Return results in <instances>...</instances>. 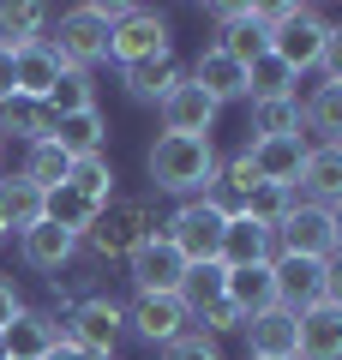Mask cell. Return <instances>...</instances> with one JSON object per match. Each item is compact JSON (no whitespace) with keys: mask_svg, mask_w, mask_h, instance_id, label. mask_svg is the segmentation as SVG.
Instances as JSON below:
<instances>
[{"mask_svg":"<svg viewBox=\"0 0 342 360\" xmlns=\"http://www.w3.org/2000/svg\"><path fill=\"white\" fill-rule=\"evenodd\" d=\"M0 156H6V144H0Z\"/></svg>","mask_w":342,"mask_h":360,"instance_id":"7dc6e473","label":"cell"},{"mask_svg":"<svg viewBox=\"0 0 342 360\" xmlns=\"http://www.w3.org/2000/svg\"><path fill=\"white\" fill-rule=\"evenodd\" d=\"M253 139H306V127H300V90H294V96L253 103Z\"/></svg>","mask_w":342,"mask_h":360,"instance_id":"f546056e","label":"cell"},{"mask_svg":"<svg viewBox=\"0 0 342 360\" xmlns=\"http://www.w3.org/2000/svg\"><path fill=\"white\" fill-rule=\"evenodd\" d=\"M294 193L306 198V205H342V150L336 144H312L300 162V180H294Z\"/></svg>","mask_w":342,"mask_h":360,"instance_id":"ffe728a7","label":"cell"},{"mask_svg":"<svg viewBox=\"0 0 342 360\" xmlns=\"http://www.w3.org/2000/svg\"><path fill=\"white\" fill-rule=\"evenodd\" d=\"M42 37H49V6H37V0H0V49L6 54L30 49Z\"/></svg>","mask_w":342,"mask_h":360,"instance_id":"4316f807","label":"cell"},{"mask_svg":"<svg viewBox=\"0 0 342 360\" xmlns=\"http://www.w3.org/2000/svg\"><path fill=\"white\" fill-rule=\"evenodd\" d=\"M270 234H277V252H294V258H330V252H336L330 210L324 205H306V198H294V210Z\"/></svg>","mask_w":342,"mask_h":360,"instance_id":"7c38bea8","label":"cell"},{"mask_svg":"<svg viewBox=\"0 0 342 360\" xmlns=\"http://www.w3.org/2000/svg\"><path fill=\"white\" fill-rule=\"evenodd\" d=\"M336 150H342V144H336Z\"/></svg>","mask_w":342,"mask_h":360,"instance_id":"c3c4849f","label":"cell"},{"mask_svg":"<svg viewBox=\"0 0 342 360\" xmlns=\"http://www.w3.org/2000/svg\"><path fill=\"white\" fill-rule=\"evenodd\" d=\"M42 360H96V354H84V348H72V342H61V348H49Z\"/></svg>","mask_w":342,"mask_h":360,"instance_id":"7bdbcfd3","label":"cell"},{"mask_svg":"<svg viewBox=\"0 0 342 360\" xmlns=\"http://www.w3.org/2000/svg\"><path fill=\"white\" fill-rule=\"evenodd\" d=\"M294 360H342V307L300 312V354Z\"/></svg>","mask_w":342,"mask_h":360,"instance_id":"484cf974","label":"cell"},{"mask_svg":"<svg viewBox=\"0 0 342 360\" xmlns=\"http://www.w3.org/2000/svg\"><path fill=\"white\" fill-rule=\"evenodd\" d=\"M277 258V234L265 229V222H253V217H234L222 222V246H216V264L222 270H246V264H270Z\"/></svg>","mask_w":342,"mask_h":360,"instance_id":"9a60e30c","label":"cell"},{"mask_svg":"<svg viewBox=\"0 0 342 360\" xmlns=\"http://www.w3.org/2000/svg\"><path fill=\"white\" fill-rule=\"evenodd\" d=\"M210 18H216V42H210V49H222L228 60L253 66V60H265V54H270L265 6H210Z\"/></svg>","mask_w":342,"mask_h":360,"instance_id":"ba28073f","label":"cell"},{"mask_svg":"<svg viewBox=\"0 0 342 360\" xmlns=\"http://www.w3.org/2000/svg\"><path fill=\"white\" fill-rule=\"evenodd\" d=\"M156 115H163V132H180V139H210V127H216V115H222V103H210L192 78H180L163 103H156Z\"/></svg>","mask_w":342,"mask_h":360,"instance_id":"4fadbf2b","label":"cell"},{"mask_svg":"<svg viewBox=\"0 0 342 360\" xmlns=\"http://www.w3.org/2000/svg\"><path fill=\"white\" fill-rule=\"evenodd\" d=\"M241 336H246V360H294V354H300V319L282 312V307L246 319Z\"/></svg>","mask_w":342,"mask_h":360,"instance_id":"5bb4252c","label":"cell"},{"mask_svg":"<svg viewBox=\"0 0 342 360\" xmlns=\"http://www.w3.org/2000/svg\"><path fill=\"white\" fill-rule=\"evenodd\" d=\"M61 330H66L72 348H84V354H96V360H114V342L127 336V307L108 300V295H84V300H72V312L61 319Z\"/></svg>","mask_w":342,"mask_h":360,"instance_id":"5b68a950","label":"cell"},{"mask_svg":"<svg viewBox=\"0 0 342 360\" xmlns=\"http://www.w3.org/2000/svg\"><path fill=\"white\" fill-rule=\"evenodd\" d=\"M6 240H13V234H6V229H0V246H6Z\"/></svg>","mask_w":342,"mask_h":360,"instance_id":"f6af8a7d","label":"cell"},{"mask_svg":"<svg viewBox=\"0 0 342 360\" xmlns=\"http://www.w3.org/2000/svg\"><path fill=\"white\" fill-rule=\"evenodd\" d=\"M127 270H132V295H180V283H186V258L175 252L168 234H151L127 258Z\"/></svg>","mask_w":342,"mask_h":360,"instance_id":"8fae6325","label":"cell"},{"mask_svg":"<svg viewBox=\"0 0 342 360\" xmlns=\"http://www.w3.org/2000/svg\"><path fill=\"white\" fill-rule=\"evenodd\" d=\"M300 127L318 144H342V84H318L300 103Z\"/></svg>","mask_w":342,"mask_h":360,"instance_id":"f1b7e54d","label":"cell"},{"mask_svg":"<svg viewBox=\"0 0 342 360\" xmlns=\"http://www.w3.org/2000/svg\"><path fill=\"white\" fill-rule=\"evenodd\" d=\"M330 234H336V252H342V205H330Z\"/></svg>","mask_w":342,"mask_h":360,"instance_id":"ee69618b","label":"cell"},{"mask_svg":"<svg viewBox=\"0 0 342 360\" xmlns=\"http://www.w3.org/2000/svg\"><path fill=\"white\" fill-rule=\"evenodd\" d=\"M127 18V0H84V6H72V13H61V30H54V49H61L66 66H78V72H90V66L108 60V30Z\"/></svg>","mask_w":342,"mask_h":360,"instance_id":"277c9868","label":"cell"},{"mask_svg":"<svg viewBox=\"0 0 342 360\" xmlns=\"http://www.w3.org/2000/svg\"><path fill=\"white\" fill-rule=\"evenodd\" d=\"M241 312H234V307H228V300H210V307H198V312H192V330H204V336H234V330H241Z\"/></svg>","mask_w":342,"mask_h":360,"instance_id":"8d00e7d4","label":"cell"},{"mask_svg":"<svg viewBox=\"0 0 342 360\" xmlns=\"http://www.w3.org/2000/svg\"><path fill=\"white\" fill-rule=\"evenodd\" d=\"M42 205H49V193H42V186H30L25 174L0 180V229H6V234L37 229V222H42Z\"/></svg>","mask_w":342,"mask_h":360,"instance_id":"83f0119b","label":"cell"},{"mask_svg":"<svg viewBox=\"0 0 342 360\" xmlns=\"http://www.w3.org/2000/svg\"><path fill=\"white\" fill-rule=\"evenodd\" d=\"M270 283H277V307L300 319L306 307H324V258L277 252V258H270Z\"/></svg>","mask_w":342,"mask_h":360,"instance_id":"30bf717a","label":"cell"},{"mask_svg":"<svg viewBox=\"0 0 342 360\" xmlns=\"http://www.w3.org/2000/svg\"><path fill=\"white\" fill-rule=\"evenodd\" d=\"M18 258H25L30 270H42V276H61L66 264L78 258V234H66V229H54V222H37V229H25L18 234Z\"/></svg>","mask_w":342,"mask_h":360,"instance_id":"ac0fdd59","label":"cell"},{"mask_svg":"<svg viewBox=\"0 0 342 360\" xmlns=\"http://www.w3.org/2000/svg\"><path fill=\"white\" fill-rule=\"evenodd\" d=\"M294 84L300 78L289 72V66L277 60V54H265V60L246 66V103H270V96H294Z\"/></svg>","mask_w":342,"mask_h":360,"instance_id":"d6a6232c","label":"cell"},{"mask_svg":"<svg viewBox=\"0 0 342 360\" xmlns=\"http://www.w3.org/2000/svg\"><path fill=\"white\" fill-rule=\"evenodd\" d=\"M127 330L144 336L151 348H168L192 330V312H186L180 295H132L127 300Z\"/></svg>","mask_w":342,"mask_h":360,"instance_id":"9c48e42d","label":"cell"},{"mask_svg":"<svg viewBox=\"0 0 342 360\" xmlns=\"http://www.w3.org/2000/svg\"><path fill=\"white\" fill-rule=\"evenodd\" d=\"M61 72H66V60H61V49H54L49 37L13 54V90L30 96V103H49V90L61 84Z\"/></svg>","mask_w":342,"mask_h":360,"instance_id":"e0dca14e","label":"cell"},{"mask_svg":"<svg viewBox=\"0 0 342 360\" xmlns=\"http://www.w3.org/2000/svg\"><path fill=\"white\" fill-rule=\"evenodd\" d=\"M222 283L228 270L216 264V258H204V264H186V283H180V300H186V312L210 307V300H222Z\"/></svg>","mask_w":342,"mask_h":360,"instance_id":"d590c367","label":"cell"},{"mask_svg":"<svg viewBox=\"0 0 342 360\" xmlns=\"http://www.w3.org/2000/svg\"><path fill=\"white\" fill-rule=\"evenodd\" d=\"M318 72H324V84H342V18H330V37H324V54H318Z\"/></svg>","mask_w":342,"mask_h":360,"instance_id":"f35d334b","label":"cell"},{"mask_svg":"<svg viewBox=\"0 0 342 360\" xmlns=\"http://www.w3.org/2000/svg\"><path fill=\"white\" fill-rule=\"evenodd\" d=\"M265 25H270V54H277L294 78L318 72V54H324V37H330V18L318 13V6L282 0V6H265Z\"/></svg>","mask_w":342,"mask_h":360,"instance_id":"3957f363","label":"cell"},{"mask_svg":"<svg viewBox=\"0 0 342 360\" xmlns=\"http://www.w3.org/2000/svg\"><path fill=\"white\" fill-rule=\"evenodd\" d=\"M96 210H102V205H90L84 193H72V186H54L49 205H42V222H54V229H66V234H78V240H84L90 222H96Z\"/></svg>","mask_w":342,"mask_h":360,"instance_id":"1f68e13d","label":"cell"},{"mask_svg":"<svg viewBox=\"0 0 342 360\" xmlns=\"http://www.w3.org/2000/svg\"><path fill=\"white\" fill-rule=\"evenodd\" d=\"M0 342H6V360H42L49 348L66 342L61 312H37V307H25L13 324H6V330H0Z\"/></svg>","mask_w":342,"mask_h":360,"instance_id":"2e32d148","label":"cell"},{"mask_svg":"<svg viewBox=\"0 0 342 360\" xmlns=\"http://www.w3.org/2000/svg\"><path fill=\"white\" fill-rule=\"evenodd\" d=\"M18 174H25L30 186H42V193H54V186L72 180V156H66L54 139H42V144H30V150H25V168H18Z\"/></svg>","mask_w":342,"mask_h":360,"instance_id":"4dcf8cb0","label":"cell"},{"mask_svg":"<svg viewBox=\"0 0 342 360\" xmlns=\"http://www.w3.org/2000/svg\"><path fill=\"white\" fill-rule=\"evenodd\" d=\"M222 300L241 319H258V312L277 307V283H270V264H246V270H228V283H222Z\"/></svg>","mask_w":342,"mask_h":360,"instance_id":"cb8c5ba5","label":"cell"},{"mask_svg":"<svg viewBox=\"0 0 342 360\" xmlns=\"http://www.w3.org/2000/svg\"><path fill=\"white\" fill-rule=\"evenodd\" d=\"M0 360H6V342H0Z\"/></svg>","mask_w":342,"mask_h":360,"instance_id":"bcb514c9","label":"cell"},{"mask_svg":"<svg viewBox=\"0 0 342 360\" xmlns=\"http://www.w3.org/2000/svg\"><path fill=\"white\" fill-rule=\"evenodd\" d=\"M168 13H151V6H127V18L108 30V60L114 72L120 66H139V60H156V54H175L168 49Z\"/></svg>","mask_w":342,"mask_h":360,"instance_id":"52a82bcc","label":"cell"},{"mask_svg":"<svg viewBox=\"0 0 342 360\" xmlns=\"http://www.w3.org/2000/svg\"><path fill=\"white\" fill-rule=\"evenodd\" d=\"M163 360H222V348H216V336L186 330L180 342H168V348H163Z\"/></svg>","mask_w":342,"mask_h":360,"instance_id":"74e56055","label":"cell"},{"mask_svg":"<svg viewBox=\"0 0 342 360\" xmlns=\"http://www.w3.org/2000/svg\"><path fill=\"white\" fill-rule=\"evenodd\" d=\"M186 78V66L175 54H156V60H139V66H120V84H127L132 103H163L168 90Z\"/></svg>","mask_w":342,"mask_h":360,"instance_id":"603a6c76","label":"cell"},{"mask_svg":"<svg viewBox=\"0 0 342 360\" xmlns=\"http://www.w3.org/2000/svg\"><path fill=\"white\" fill-rule=\"evenodd\" d=\"M18 312H25V295H18V283H13V276H0V330H6V324H13Z\"/></svg>","mask_w":342,"mask_h":360,"instance_id":"ab89813d","label":"cell"},{"mask_svg":"<svg viewBox=\"0 0 342 360\" xmlns=\"http://www.w3.org/2000/svg\"><path fill=\"white\" fill-rule=\"evenodd\" d=\"M216 168H222L216 144L210 139H180V132H163L151 144V156H144L151 186L168 193V198H204L216 186Z\"/></svg>","mask_w":342,"mask_h":360,"instance_id":"6da1fadb","label":"cell"},{"mask_svg":"<svg viewBox=\"0 0 342 360\" xmlns=\"http://www.w3.org/2000/svg\"><path fill=\"white\" fill-rule=\"evenodd\" d=\"M6 139H18L30 150V144H42V139H54V115H49V103H30V96H6L0 103V144Z\"/></svg>","mask_w":342,"mask_h":360,"instance_id":"d4e9b609","label":"cell"},{"mask_svg":"<svg viewBox=\"0 0 342 360\" xmlns=\"http://www.w3.org/2000/svg\"><path fill=\"white\" fill-rule=\"evenodd\" d=\"M324 307H342V252L324 258Z\"/></svg>","mask_w":342,"mask_h":360,"instance_id":"60d3db41","label":"cell"},{"mask_svg":"<svg viewBox=\"0 0 342 360\" xmlns=\"http://www.w3.org/2000/svg\"><path fill=\"white\" fill-rule=\"evenodd\" d=\"M6 96H18V90H13V54L0 49V103H6Z\"/></svg>","mask_w":342,"mask_h":360,"instance_id":"b9f144b4","label":"cell"},{"mask_svg":"<svg viewBox=\"0 0 342 360\" xmlns=\"http://www.w3.org/2000/svg\"><path fill=\"white\" fill-rule=\"evenodd\" d=\"M84 108H96V78L78 72V66H66L61 84L49 90V115L61 120V115H84Z\"/></svg>","mask_w":342,"mask_h":360,"instance_id":"836d02e7","label":"cell"},{"mask_svg":"<svg viewBox=\"0 0 342 360\" xmlns=\"http://www.w3.org/2000/svg\"><path fill=\"white\" fill-rule=\"evenodd\" d=\"M222 222H228L222 205H210V198H180V210L163 222V234L175 240V252L186 258V264H204V258H216V246H222Z\"/></svg>","mask_w":342,"mask_h":360,"instance_id":"8992f818","label":"cell"},{"mask_svg":"<svg viewBox=\"0 0 342 360\" xmlns=\"http://www.w3.org/2000/svg\"><path fill=\"white\" fill-rule=\"evenodd\" d=\"M114 162L108 156H84V162H72V180H66V186H72V193H84L90 205H108L114 198Z\"/></svg>","mask_w":342,"mask_h":360,"instance_id":"e575fe53","label":"cell"},{"mask_svg":"<svg viewBox=\"0 0 342 360\" xmlns=\"http://www.w3.org/2000/svg\"><path fill=\"white\" fill-rule=\"evenodd\" d=\"M54 144H61L72 162H84V156H108V120H102V108L61 115V120H54Z\"/></svg>","mask_w":342,"mask_h":360,"instance_id":"7402d4cb","label":"cell"},{"mask_svg":"<svg viewBox=\"0 0 342 360\" xmlns=\"http://www.w3.org/2000/svg\"><path fill=\"white\" fill-rule=\"evenodd\" d=\"M306 150H312V139H246V156H253L265 186H294Z\"/></svg>","mask_w":342,"mask_h":360,"instance_id":"d6986e66","label":"cell"},{"mask_svg":"<svg viewBox=\"0 0 342 360\" xmlns=\"http://www.w3.org/2000/svg\"><path fill=\"white\" fill-rule=\"evenodd\" d=\"M151 234H163L156 205H151V198H120V193H114L108 205L96 210L90 234L78 240V252H90V258H132Z\"/></svg>","mask_w":342,"mask_h":360,"instance_id":"7a4b0ae2","label":"cell"},{"mask_svg":"<svg viewBox=\"0 0 342 360\" xmlns=\"http://www.w3.org/2000/svg\"><path fill=\"white\" fill-rule=\"evenodd\" d=\"M186 78L204 90V96H210V103H241V96H246V66L228 60L222 49H204L198 60L186 66Z\"/></svg>","mask_w":342,"mask_h":360,"instance_id":"44dd1931","label":"cell"}]
</instances>
